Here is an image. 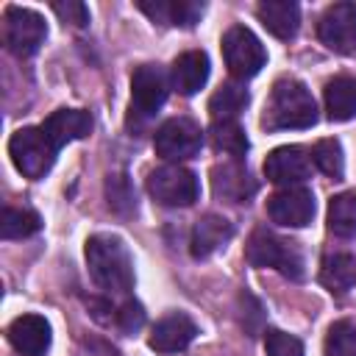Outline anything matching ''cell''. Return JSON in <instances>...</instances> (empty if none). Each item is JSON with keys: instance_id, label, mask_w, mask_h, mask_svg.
Returning a JSON list of instances; mask_svg holds the SVG:
<instances>
[{"instance_id": "6da1fadb", "label": "cell", "mask_w": 356, "mask_h": 356, "mask_svg": "<svg viewBox=\"0 0 356 356\" xmlns=\"http://www.w3.org/2000/svg\"><path fill=\"white\" fill-rule=\"evenodd\" d=\"M86 267L92 281L108 295H128L134 286V259L120 236L95 234L86 239Z\"/></svg>"}, {"instance_id": "7a4b0ae2", "label": "cell", "mask_w": 356, "mask_h": 356, "mask_svg": "<svg viewBox=\"0 0 356 356\" xmlns=\"http://www.w3.org/2000/svg\"><path fill=\"white\" fill-rule=\"evenodd\" d=\"M317 122V103L303 81L281 78L270 89V100L261 114V125L267 131H289V128H312Z\"/></svg>"}, {"instance_id": "3957f363", "label": "cell", "mask_w": 356, "mask_h": 356, "mask_svg": "<svg viewBox=\"0 0 356 356\" xmlns=\"http://www.w3.org/2000/svg\"><path fill=\"white\" fill-rule=\"evenodd\" d=\"M245 259L253 267H273V270H278L281 275H286L292 281L303 278V256H300V250L289 239H284V236H278V234H273L267 228H256L250 234L248 248H245Z\"/></svg>"}, {"instance_id": "277c9868", "label": "cell", "mask_w": 356, "mask_h": 356, "mask_svg": "<svg viewBox=\"0 0 356 356\" xmlns=\"http://www.w3.org/2000/svg\"><path fill=\"white\" fill-rule=\"evenodd\" d=\"M56 153H58V147L42 131V125H36V128H31V125L28 128H19L8 139V156H11L14 167L25 178H31V181H39V178H44L50 172V167L56 161Z\"/></svg>"}, {"instance_id": "5b68a950", "label": "cell", "mask_w": 356, "mask_h": 356, "mask_svg": "<svg viewBox=\"0 0 356 356\" xmlns=\"http://www.w3.org/2000/svg\"><path fill=\"white\" fill-rule=\"evenodd\" d=\"M147 192L156 203L170 206V209H184L192 206L200 195V181L192 170L181 164H164L147 175Z\"/></svg>"}, {"instance_id": "8992f818", "label": "cell", "mask_w": 356, "mask_h": 356, "mask_svg": "<svg viewBox=\"0 0 356 356\" xmlns=\"http://www.w3.org/2000/svg\"><path fill=\"white\" fill-rule=\"evenodd\" d=\"M47 36V25H44V17L31 11V8H22V6H8L6 14H3V42L6 47L19 56V58H28L33 56L42 42Z\"/></svg>"}, {"instance_id": "52a82bcc", "label": "cell", "mask_w": 356, "mask_h": 356, "mask_svg": "<svg viewBox=\"0 0 356 356\" xmlns=\"http://www.w3.org/2000/svg\"><path fill=\"white\" fill-rule=\"evenodd\" d=\"M222 58H225L228 72L234 78L245 81V78H253L264 67L267 53H264V44L259 42V36L250 28L234 25L222 36Z\"/></svg>"}, {"instance_id": "ba28073f", "label": "cell", "mask_w": 356, "mask_h": 356, "mask_svg": "<svg viewBox=\"0 0 356 356\" xmlns=\"http://www.w3.org/2000/svg\"><path fill=\"white\" fill-rule=\"evenodd\" d=\"M170 95V78L159 64H139L131 75V120H150Z\"/></svg>"}, {"instance_id": "9c48e42d", "label": "cell", "mask_w": 356, "mask_h": 356, "mask_svg": "<svg viewBox=\"0 0 356 356\" xmlns=\"http://www.w3.org/2000/svg\"><path fill=\"white\" fill-rule=\"evenodd\" d=\"M153 147L167 161H184V159H192L200 153L203 131L189 117H172L159 125V131L153 136Z\"/></svg>"}, {"instance_id": "30bf717a", "label": "cell", "mask_w": 356, "mask_h": 356, "mask_svg": "<svg viewBox=\"0 0 356 356\" xmlns=\"http://www.w3.org/2000/svg\"><path fill=\"white\" fill-rule=\"evenodd\" d=\"M317 36L328 50L339 56H356V6L353 3L328 6L317 22Z\"/></svg>"}, {"instance_id": "8fae6325", "label": "cell", "mask_w": 356, "mask_h": 356, "mask_svg": "<svg viewBox=\"0 0 356 356\" xmlns=\"http://www.w3.org/2000/svg\"><path fill=\"white\" fill-rule=\"evenodd\" d=\"M267 214L278 225L303 228L314 217V195L306 186H284L267 200Z\"/></svg>"}, {"instance_id": "7c38bea8", "label": "cell", "mask_w": 356, "mask_h": 356, "mask_svg": "<svg viewBox=\"0 0 356 356\" xmlns=\"http://www.w3.org/2000/svg\"><path fill=\"white\" fill-rule=\"evenodd\" d=\"M264 175L281 186H298L312 175V156L300 145H281L264 159Z\"/></svg>"}, {"instance_id": "4fadbf2b", "label": "cell", "mask_w": 356, "mask_h": 356, "mask_svg": "<svg viewBox=\"0 0 356 356\" xmlns=\"http://www.w3.org/2000/svg\"><path fill=\"white\" fill-rule=\"evenodd\" d=\"M8 342L22 356H44L53 342L50 323L42 314H19L8 325Z\"/></svg>"}, {"instance_id": "5bb4252c", "label": "cell", "mask_w": 356, "mask_h": 356, "mask_svg": "<svg viewBox=\"0 0 356 356\" xmlns=\"http://www.w3.org/2000/svg\"><path fill=\"white\" fill-rule=\"evenodd\" d=\"M211 189L217 197H222L228 203H248L256 195V181L250 178V172L242 161L231 159L211 170Z\"/></svg>"}, {"instance_id": "9a60e30c", "label": "cell", "mask_w": 356, "mask_h": 356, "mask_svg": "<svg viewBox=\"0 0 356 356\" xmlns=\"http://www.w3.org/2000/svg\"><path fill=\"white\" fill-rule=\"evenodd\" d=\"M195 334H197L195 320L189 314H184V312H172V314L161 317L153 325L147 345L153 350H159V353H178V350L189 348V342L195 339Z\"/></svg>"}, {"instance_id": "2e32d148", "label": "cell", "mask_w": 356, "mask_h": 356, "mask_svg": "<svg viewBox=\"0 0 356 356\" xmlns=\"http://www.w3.org/2000/svg\"><path fill=\"white\" fill-rule=\"evenodd\" d=\"M206 81H209V56L203 50H186L172 61L170 83L178 95L192 97L195 92L203 89Z\"/></svg>"}, {"instance_id": "e0dca14e", "label": "cell", "mask_w": 356, "mask_h": 356, "mask_svg": "<svg viewBox=\"0 0 356 356\" xmlns=\"http://www.w3.org/2000/svg\"><path fill=\"white\" fill-rule=\"evenodd\" d=\"M42 131L56 142V147L61 150L67 142H75V139H86L92 134V114L83 111V108H58L53 111L44 122H42Z\"/></svg>"}, {"instance_id": "ac0fdd59", "label": "cell", "mask_w": 356, "mask_h": 356, "mask_svg": "<svg viewBox=\"0 0 356 356\" xmlns=\"http://www.w3.org/2000/svg\"><path fill=\"white\" fill-rule=\"evenodd\" d=\"M234 236V225L220 217V214H203L195 228H192V239H189V250L195 259H209L211 253H217L220 248H225V242Z\"/></svg>"}, {"instance_id": "d6986e66", "label": "cell", "mask_w": 356, "mask_h": 356, "mask_svg": "<svg viewBox=\"0 0 356 356\" xmlns=\"http://www.w3.org/2000/svg\"><path fill=\"white\" fill-rule=\"evenodd\" d=\"M136 6H139V11H145L159 25L192 28L203 17V3H195V0H156V3L139 0Z\"/></svg>"}, {"instance_id": "ffe728a7", "label": "cell", "mask_w": 356, "mask_h": 356, "mask_svg": "<svg viewBox=\"0 0 356 356\" xmlns=\"http://www.w3.org/2000/svg\"><path fill=\"white\" fill-rule=\"evenodd\" d=\"M256 14L261 25L278 39H292L300 28V8L292 0H261Z\"/></svg>"}, {"instance_id": "44dd1931", "label": "cell", "mask_w": 356, "mask_h": 356, "mask_svg": "<svg viewBox=\"0 0 356 356\" xmlns=\"http://www.w3.org/2000/svg\"><path fill=\"white\" fill-rule=\"evenodd\" d=\"M323 100H325L328 120H334V122L353 120L356 117V81L345 78V75L328 81L325 92H323Z\"/></svg>"}, {"instance_id": "7402d4cb", "label": "cell", "mask_w": 356, "mask_h": 356, "mask_svg": "<svg viewBox=\"0 0 356 356\" xmlns=\"http://www.w3.org/2000/svg\"><path fill=\"white\" fill-rule=\"evenodd\" d=\"M248 100H250V95H248L245 86H239V83H222L211 95V100H209V114H211L214 122H234L242 114V108L248 106Z\"/></svg>"}, {"instance_id": "603a6c76", "label": "cell", "mask_w": 356, "mask_h": 356, "mask_svg": "<svg viewBox=\"0 0 356 356\" xmlns=\"http://www.w3.org/2000/svg\"><path fill=\"white\" fill-rule=\"evenodd\" d=\"M320 281L331 292H345L356 284V259L350 253H331L323 259Z\"/></svg>"}, {"instance_id": "cb8c5ba5", "label": "cell", "mask_w": 356, "mask_h": 356, "mask_svg": "<svg viewBox=\"0 0 356 356\" xmlns=\"http://www.w3.org/2000/svg\"><path fill=\"white\" fill-rule=\"evenodd\" d=\"M328 231L350 239L356 236V189L350 192H339L331 197L328 203Z\"/></svg>"}, {"instance_id": "d4e9b609", "label": "cell", "mask_w": 356, "mask_h": 356, "mask_svg": "<svg viewBox=\"0 0 356 356\" xmlns=\"http://www.w3.org/2000/svg\"><path fill=\"white\" fill-rule=\"evenodd\" d=\"M211 145L222 153H228L231 159L242 161V156L248 153V136L242 131V125L234 120V122H211Z\"/></svg>"}, {"instance_id": "484cf974", "label": "cell", "mask_w": 356, "mask_h": 356, "mask_svg": "<svg viewBox=\"0 0 356 356\" xmlns=\"http://www.w3.org/2000/svg\"><path fill=\"white\" fill-rule=\"evenodd\" d=\"M42 228V220L31 209H3V222H0V236L3 239H25Z\"/></svg>"}, {"instance_id": "4316f807", "label": "cell", "mask_w": 356, "mask_h": 356, "mask_svg": "<svg viewBox=\"0 0 356 356\" xmlns=\"http://www.w3.org/2000/svg\"><path fill=\"white\" fill-rule=\"evenodd\" d=\"M312 161L317 164L320 172H325L328 178H342L345 172V156H342V145L337 139H320L312 150Z\"/></svg>"}, {"instance_id": "83f0119b", "label": "cell", "mask_w": 356, "mask_h": 356, "mask_svg": "<svg viewBox=\"0 0 356 356\" xmlns=\"http://www.w3.org/2000/svg\"><path fill=\"white\" fill-rule=\"evenodd\" d=\"M323 353L325 356H356V325L350 320H337L325 334Z\"/></svg>"}, {"instance_id": "f1b7e54d", "label": "cell", "mask_w": 356, "mask_h": 356, "mask_svg": "<svg viewBox=\"0 0 356 356\" xmlns=\"http://www.w3.org/2000/svg\"><path fill=\"white\" fill-rule=\"evenodd\" d=\"M264 350H267V356H303L300 339L292 334H284L278 328H270L264 334Z\"/></svg>"}, {"instance_id": "f546056e", "label": "cell", "mask_w": 356, "mask_h": 356, "mask_svg": "<svg viewBox=\"0 0 356 356\" xmlns=\"http://www.w3.org/2000/svg\"><path fill=\"white\" fill-rule=\"evenodd\" d=\"M142 323H145V309H142L136 300H125V303L120 306V312H117V325H120V331L134 334V331L142 328Z\"/></svg>"}, {"instance_id": "4dcf8cb0", "label": "cell", "mask_w": 356, "mask_h": 356, "mask_svg": "<svg viewBox=\"0 0 356 356\" xmlns=\"http://www.w3.org/2000/svg\"><path fill=\"white\" fill-rule=\"evenodd\" d=\"M53 11H56V14H58L64 22L75 25V28H83V25H89V8H86L83 3H78V0L53 3Z\"/></svg>"}]
</instances>
